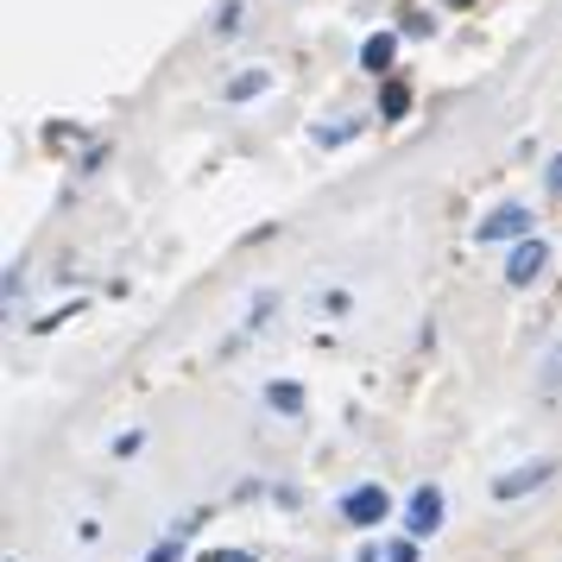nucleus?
Masks as SVG:
<instances>
[{
    "label": "nucleus",
    "mask_w": 562,
    "mask_h": 562,
    "mask_svg": "<svg viewBox=\"0 0 562 562\" xmlns=\"http://www.w3.org/2000/svg\"><path fill=\"white\" fill-rule=\"evenodd\" d=\"M525 234H531V209L499 203V209L481 222V247H486V240H525Z\"/></svg>",
    "instance_id": "1"
},
{
    "label": "nucleus",
    "mask_w": 562,
    "mask_h": 562,
    "mask_svg": "<svg viewBox=\"0 0 562 562\" xmlns=\"http://www.w3.org/2000/svg\"><path fill=\"white\" fill-rule=\"evenodd\" d=\"M449 7H468V0H449Z\"/></svg>",
    "instance_id": "15"
},
{
    "label": "nucleus",
    "mask_w": 562,
    "mask_h": 562,
    "mask_svg": "<svg viewBox=\"0 0 562 562\" xmlns=\"http://www.w3.org/2000/svg\"><path fill=\"white\" fill-rule=\"evenodd\" d=\"M436 525H442V493H436V486H417V493H411V506H405V531L411 537H430Z\"/></svg>",
    "instance_id": "2"
},
{
    "label": "nucleus",
    "mask_w": 562,
    "mask_h": 562,
    "mask_svg": "<svg viewBox=\"0 0 562 562\" xmlns=\"http://www.w3.org/2000/svg\"><path fill=\"white\" fill-rule=\"evenodd\" d=\"M203 562H254V557H240V550H215V557H203Z\"/></svg>",
    "instance_id": "14"
},
{
    "label": "nucleus",
    "mask_w": 562,
    "mask_h": 562,
    "mask_svg": "<svg viewBox=\"0 0 562 562\" xmlns=\"http://www.w3.org/2000/svg\"><path fill=\"white\" fill-rule=\"evenodd\" d=\"M543 385H550V392H557V385H562V348H557V355H550V360H543Z\"/></svg>",
    "instance_id": "10"
},
{
    "label": "nucleus",
    "mask_w": 562,
    "mask_h": 562,
    "mask_svg": "<svg viewBox=\"0 0 562 562\" xmlns=\"http://www.w3.org/2000/svg\"><path fill=\"white\" fill-rule=\"evenodd\" d=\"M550 474H557V461H531V468H512V474H499V481H493V493H499V499H518V493L543 486Z\"/></svg>",
    "instance_id": "4"
},
{
    "label": "nucleus",
    "mask_w": 562,
    "mask_h": 562,
    "mask_svg": "<svg viewBox=\"0 0 562 562\" xmlns=\"http://www.w3.org/2000/svg\"><path fill=\"white\" fill-rule=\"evenodd\" d=\"M385 562H417V550H411V543H392V550H385Z\"/></svg>",
    "instance_id": "13"
},
{
    "label": "nucleus",
    "mask_w": 562,
    "mask_h": 562,
    "mask_svg": "<svg viewBox=\"0 0 562 562\" xmlns=\"http://www.w3.org/2000/svg\"><path fill=\"white\" fill-rule=\"evenodd\" d=\"M543 266H550V247H543V240H518V247H512V259H506V279L512 284H531Z\"/></svg>",
    "instance_id": "3"
},
{
    "label": "nucleus",
    "mask_w": 562,
    "mask_h": 562,
    "mask_svg": "<svg viewBox=\"0 0 562 562\" xmlns=\"http://www.w3.org/2000/svg\"><path fill=\"white\" fill-rule=\"evenodd\" d=\"M272 89V70H247V77L228 82V102H254V95H266Z\"/></svg>",
    "instance_id": "7"
},
{
    "label": "nucleus",
    "mask_w": 562,
    "mask_h": 562,
    "mask_svg": "<svg viewBox=\"0 0 562 562\" xmlns=\"http://www.w3.org/2000/svg\"><path fill=\"white\" fill-rule=\"evenodd\" d=\"M266 398H272V405H279V411H304V392H297V385H272Z\"/></svg>",
    "instance_id": "9"
},
{
    "label": "nucleus",
    "mask_w": 562,
    "mask_h": 562,
    "mask_svg": "<svg viewBox=\"0 0 562 562\" xmlns=\"http://www.w3.org/2000/svg\"><path fill=\"white\" fill-rule=\"evenodd\" d=\"M405 108H411V89H405V82H385V95H380V114H385V121H398Z\"/></svg>",
    "instance_id": "8"
},
{
    "label": "nucleus",
    "mask_w": 562,
    "mask_h": 562,
    "mask_svg": "<svg viewBox=\"0 0 562 562\" xmlns=\"http://www.w3.org/2000/svg\"><path fill=\"white\" fill-rule=\"evenodd\" d=\"M430 26H436L430 13H405V32H411V38H424V32H430Z\"/></svg>",
    "instance_id": "11"
},
{
    "label": "nucleus",
    "mask_w": 562,
    "mask_h": 562,
    "mask_svg": "<svg viewBox=\"0 0 562 562\" xmlns=\"http://www.w3.org/2000/svg\"><path fill=\"white\" fill-rule=\"evenodd\" d=\"M392 57H398V38H392V32H373V38L360 45V64H367L373 77H380V70H392Z\"/></svg>",
    "instance_id": "6"
},
{
    "label": "nucleus",
    "mask_w": 562,
    "mask_h": 562,
    "mask_svg": "<svg viewBox=\"0 0 562 562\" xmlns=\"http://www.w3.org/2000/svg\"><path fill=\"white\" fill-rule=\"evenodd\" d=\"M543 183H550V196H562V153L550 158V171H543Z\"/></svg>",
    "instance_id": "12"
},
{
    "label": "nucleus",
    "mask_w": 562,
    "mask_h": 562,
    "mask_svg": "<svg viewBox=\"0 0 562 562\" xmlns=\"http://www.w3.org/2000/svg\"><path fill=\"white\" fill-rule=\"evenodd\" d=\"M341 512H348L355 525H380L385 518V486H355V493L341 499Z\"/></svg>",
    "instance_id": "5"
}]
</instances>
